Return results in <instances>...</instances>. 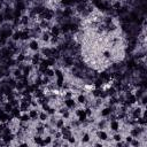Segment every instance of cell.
I'll list each match as a JSON object with an SVG mask.
<instances>
[{"instance_id": "obj_11", "label": "cell", "mask_w": 147, "mask_h": 147, "mask_svg": "<svg viewBox=\"0 0 147 147\" xmlns=\"http://www.w3.org/2000/svg\"><path fill=\"white\" fill-rule=\"evenodd\" d=\"M111 138H113V140H114L115 142H117V141H121V140L123 139V136H122V133H119V132H115Z\"/></svg>"}, {"instance_id": "obj_7", "label": "cell", "mask_w": 147, "mask_h": 147, "mask_svg": "<svg viewBox=\"0 0 147 147\" xmlns=\"http://www.w3.org/2000/svg\"><path fill=\"white\" fill-rule=\"evenodd\" d=\"M38 113H39V110H37V108H32V107L28 110V114H29L31 121H36V119H38Z\"/></svg>"}, {"instance_id": "obj_10", "label": "cell", "mask_w": 147, "mask_h": 147, "mask_svg": "<svg viewBox=\"0 0 147 147\" xmlns=\"http://www.w3.org/2000/svg\"><path fill=\"white\" fill-rule=\"evenodd\" d=\"M63 126H64V119H63L62 117H60V118L56 119V122H55V129L61 130Z\"/></svg>"}, {"instance_id": "obj_6", "label": "cell", "mask_w": 147, "mask_h": 147, "mask_svg": "<svg viewBox=\"0 0 147 147\" xmlns=\"http://www.w3.org/2000/svg\"><path fill=\"white\" fill-rule=\"evenodd\" d=\"M76 102L77 103H79V105H86V101H87V96L83 93V92H80V93H78L77 94V96H76Z\"/></svg>"}, {"instance_id": "obj_9", "label": "cell", "mask_w": 147, "mask_h": 147, "mask_svg": "<svg viewBox=\"0 0 147 147\" xmlns=\"http://www.w3.org/2000/svg\"><path fill=\"white\" fill-rule=\"evenodd\" d=\"M96 129H99V130H105L107 126H108V122L106 121V119H100L99 122H96Z\"/></svg>"}, {"instance_id": "obj_3", "label": "cell", "mask_w": 147, "mask_h": 147, "mask_svg": "<svg viewBox=\"0 0 147 147\" xmlns=\"http://www.w3.org/2000/svg\"><path fill=\"white\" fill-rule=\"evenodd\" d=\"M63 63H64V67L67 68H70L75 64V59L72 55H64L63 56Z\"/></svg>"}, {"instance_id": "obj_2", "label": "cell", "mask_w": 147, "mask_h": 147, "mask_svg": "<svg viewBox=\"0 0 147 147\" xmlns=\"http://www.w3.org/2000/svg\"><path fill=\"white\" fill-rule=\"evenodd\" d=\"M95 136H96V138H98L99 140H101V141H106V140L109 139L108 132L105 131V130H96V131H95Z\"/></svg>"}, {"instance_id": "obj_5", "label": "cell", "mask_w": 147, "mask_h": 147, "mask_svg": "<svg viewBox=\"0 0 147 147\" xmlns=\"http://www.w3.org/2000/svg\"><path fill=\"white\" fill-rule=\"evenodd\" d=\"M11 118L10 114L6 113L3 109H0V123H7Z\"/></svg>"}, {"instance_id": "obj_1", "label": "cell", "mask_w": 147, "mask_h": 147, "mask_svg": "<svg viewBox=\"0 0 147 147\" xmlns=\"http://www.w3.org/2000/svg\"><path fill=\"white\" fill-rule=\"evenodd\" d=\"M28 47H29V49H30L31 52H39L41 46H40V42H39L37 39L32 38V39H29V41H28Z\"/></svg>"}, {"instance_id": "obj_4", "label": "cell", "mask_w": 147, "mask_h": 147, "mask_svg": "<svg viewBox=\"0 0 147 147\" xmlns=\"http://www.w3.org/2000/svg\"><path fill=\"white\" fill-rule=\"evenodd\" d=\"M63 105H64L68 109H74V108H76L77 102H76V100H75L74 98H70V99H65V100H63Z\"/></svg>"}, {"instance_id": "obj_8", "label": "cell", "mask_w": 147, "mask_h": 147, "mask_svg": "<svg viewBox=\"0 0 147 147\" xmlns=\"http://www.w3.org/2000/svg\"><path fill=\"white\" fill-rule=\"evenodd\" d=\"M48 118H49V115H48L45 110H40V111L38 113V119H39V121L46 122V121H48Z\"/></svg>"}]
</instances>
